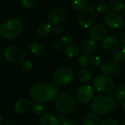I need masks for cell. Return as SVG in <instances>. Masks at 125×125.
Segmentation results:
<instances>
[{
    "label": "cell",
    "mask_w": 125,
    "mask_h": 125,
    "mask_svg": "<svg viewBox=\"0 0 125 125\" xmlns=\"http://www.w3.org/2000/svg\"><path fill=\"white\" fill-rule=\"evenodd\" d=\"M77 64H78L79 67H81L82 68L87 67L88 65L90 64V59L86 54L80 55V56H78V57L77 59Z\"/></svg>",
    "instance_id": "cell-25"
},
{
    "label": "cell",
    "mask_w": 125,
    "mask_h": 125,
    "mask_svg": "<svg viewBox=\"0 0 125 125\" xmlns=\"http://www.w3.org/2000/svg\"><path fill=\"white\" fill-rule=\"evenodd\" d=\"M103 47L107 52H114L119 47V42L114 37H108L105 38L103 42Z\"/></svg>",
    "instance_id": "cell-15"
},
{
    "label": "cell",
    "mask_w": 125,
    "mask_h": 125,
    "mask_svg": "<svg viewBox=\"0 0 125 125\" xmlns=\"http://www.w3.org/2000/svg\"><path fill=\"white\" fill-rule=\"evenodd\" d=\"M2 125H15V123L11 119H8V120H6L4 122H3Z\"/></svg>",
    "instance_id": "cell-40"
},
{
    "label": "cell",
    "mask_w": 125,
    "mask_h": 125,
    "mask_svg": "<svg viewBox=\"0 0 125 125\" xmlns=\"http://www.w3.org/2000/svg\"><path fill=\"white\" fill-rule=\"evenodd\" d=\"M74 78V72L69 67H63L58 69L53 75V80L56 84L66 86L69 84Z\"/></svg>",
    "instance_id": "cell-5"
},
{
    "label": "cell",
    "mask_w": 125,
    "mask_h": 125,
    "mask_svg": "<svg viewBox=\"0 0 125 125\" xmlns=\"http://www.w3.org/2000/svg\"><path fill=\"white\" fill-rule=\"evenodd\" d=\"M59 89L56 86L43 82L33 84L29 90L30 97L37 102L53 101L57 97Z\"/></svg>",
    "instance_id": "cell-1"
},
{
    "label": "cell",
    "mask_w": 125,
    "mask_h": 125,
    "mask_svg": "<svg viewBox=\"0 0 125 125\" xmlns=\"http://www.w3.org/2000/svg\"><path fill=\"white\" fill-rule=\"evenodd\" d=\"M106 29L105 27L99 23H94L89 30V36L94 41H100L105 37Z\"/></svg>",
    "instance_id": "cell-11"
},
{
    "label": "cell",
    "mask_w": 125,
    "mask_h": 125,
    "mask_svg": "<svg viewBox=\"0 0 125 125\" xmlns=\"http://www.w3.org/2000/svg\"><path fill=\"white\" fill-rule=\"evenodd\" d=\"M95 18H96L95 9L92 6H89L86 7L84 10H83L82 12L80 13L78 18V21L81 26L84 28H88L90 26L93 25V23L95 21Z\"/></svg>",
    "instance_id": "cell-8"
},
{
    "label": "cell",
    "mask_w": 125,
    "mask_h": 125,
    "mask_svg": "<svg viewBox=\"0 0 125 125\" xmlns=\"http://www.w3.org/2000/svg\"><path fill=\"white\" fill-rule=\"evenodd\" d=\"M94 85L98 92L104 94H111L115 90L114 81L108 76L98 75L94 79Z\"/></svg>",
    "instance_id": "cell-6"
},
{
    "label": "cell",
    "mask_w": 125,
    "mask_h": 125,
    "mask_svg": "<svg viewBox=\"0 0 125 125\" xmlns=\"http://www.w3.org/2000/svg\"><path fill=\"white\" fill-rule=\"evenodd\" d=\"M36 1L37 0H21V5L24 8L30 9V8H32L35 5Z\"/></svg>",
    "instance_id": "cell-33"
},
{
    "label": "cell",
    "mask_w": 125,
    "mask_h": 125,
    "mask_svg": "<svg viewBox=\"0 0 125 125\" xmlns=\"http://www.w3.org/2000/svg\"><path fill=\"white\" fill-rule=\"evenodd\" d=\"M125 53L122 51V50H116L112 54V59L114 62L119 63L122 62L125 60Z\"/></svg>",
    "instance_id": "cell-26"
},
{
    "label": "cell",
    "mask_w": 125,
    "mask_h": 125,
    "mask_svg": "<svg viewBox=\"0 0 125 125\" xmlns=\"http://www.w3.org/2000/svg\"><path fill=\"white\" fill-rule=\"evenodd\" d=\"M58 119H59V122H61L62 123H63V122H64L65 121H67V117H66L65 114H59Z\"/></svg>",
    "instance_id": "cell-39"
},
{
    "label": "cell",
    "mask_w": 125,
    "mask_h": 125,
    "mask_svg": "<svg viewBox=\"0 0 125 125\" xmlns=\"http://www.w3.org/2000/svg\"><path fill=\"white\" fill-rule=\"evenodd\" d=\"M94 94V92L93 88L88 84H83L80 86L76 92L77 99L81 103H88L92 101Z\"/></svg>",
    "instance_id": "cell-9"
},
{
    "label": "cell",
    "mask_w": 125,
    "mask_h": 125,
    "mask_svg": "<svg viewBox=\"0 0 125 125\" xmlns=\"http://www.w3.org/2000/svg\"><path fill=\"white\" fill-rule=\"evenodd\" d=\"M4 56L5 59L12 64L21 63L25 57L24 51L15 45H12L7 47L4 51Z\"/></svg>",
    "instance_id": "cell-7"
},
{
    "label": "cell",
    "mask_w": 125,
    "mask_h": 125,
    "mask_svg": "<svg viewBox=\"0 0 125 125\" xmlns=\"http://www.w3.org/2000/svg\"><path fill=\"white\" fill-rule=\"evenodd\" d=\"M29 50L31 52L36 56H42L45 52V46L39 42H33L29 45Z\"/></svg>",
    "instance_id": "cell-22"
},
{
    "label": "cell",
    "mask_w": 125,
    "mask_h": 125,
    "mask_svg": "<svg viewBox=\"0 0 125 125\" xmlns=\"http://www.w3.org/2000/svg\"><path fill=\"white\" fill-rule=\"evenodd\" d=\"M115 97L118 100H125V84L120 86L117 89Z\"/></svg>",
    "instance_id": "cell-29"
},
{
    "label": "cell",
    "mask_w": 125,
    "mask_h": 125,
    "mask_svg": "<svg viewBox=\"0 0 125 125\" xmlns=\"http://www.w3.org/2000/svg\"><path fill=\"white\" fill-rule=\"evenodd\" d=\"M96 48V42L95 41L91 40H86L83 41L81 44V51L85 54H90L92 53Z\"/></svg>",
    "instance_id": "cell-20"
},
{
    "label": "cell",
    "mask_w": 125,
    "mask_h": 125,
    "mask_svg": "<svg viewBox=\"0 0 125 125\" xmlns=\"http://www.w3.org/2000/svg\"><path fill=\"white\" fill-rule=\"evenodd\" d=\"M0 59H1V52H0Z\"/></svg>",
    "instance_id": "cell-45"
},
{
    "label": "cell",
    "mask_w": 125,
    "mask_h": 125,
    "mask_svg": "<svg viewBox=\"0 0 125 125\" xmlns=\"http://www.w3.org/2000/svg\"><path fill=\"white\" fill-rule=\"evenodd\" d=\"M92 78H93V73L92 70L89 67L82 68L78 73V79L81 83L83 84L89 83Z\"/></svg>",
    "instance_id": "cell-16"
},
{
    "label": "cell",
    "mask_w": 125,
    "mask_h": 125,
    "mask_svg": "<svg viewBox=\"0 0 125 125\" xmlns=\"http://www.w3.org/2000/svg\"><path fill=\"white\" fill-rule=\"evenodd\" d=\"M23 125V124H21V125Z\"/></svg>",
    "instance_id": "cell-46"
},
{
    "label": "cell",
    "mask_w": 125,
    "mask_h": 125,
    "mask_svg": "<svg viewBox=\"0 0 125 125\" xmlns=\"http://www.w3.org/2000/svg\"><path fill=\"white\" fill-rule=\"evenodd\" d=\"M105 24L111 29H121L125 23V18L116 12H110L105 18Z\"/></svg>",
    "instance_id": "cell-10"
},
{
    "label": "cell",
    "mask_w": 125,
    "mask_h": 125,
    "mask_svg": "<svg viewBox=\"0 0 125 125\" xmlns=\"http://www.w3.org/2000/svg\"><path fill=\"white\" fill-rule=\"evenodd\" d=\"M73 42V37L70 34H65L62 38V43L64 46H68L71 45Z\"/></svg>",
    "instance_id": "cell-32"
},
{
    "label": "cell",
    "mask_w": 125,
    "mask_h": 125,
    "mask_svg": "<svg viewBox=\"0 0 125 125\" xmlns=\"http://www.w3.org/2000/svg\"><path fill=\"white\" fill-rule=\"evenodd\" d=\"M52 31V25L51 22H46L40 25L37 28V34L41 37H48Z\"/></svg>",
    "instance_id": "cell-18"
},
{
    "label": "cell",
    "mask_w": 125,
    "mask_h": 125,
    "mask_svg": "<svg viewBox=\"0 0 125 125\" xmlns=\"http://www.w3.org/2000/svg\"><path fill=\"white\" fill-rule=\"evenodd\" d=\"M52 30L53 31V33H55L56 34H59L62 31V25L60 23H56V24H54L53 26H52Z\"/></svg>",
    "instance_id": "cell-35"
},
{
    "label": "cell",
    "mask_w": 125,
    "mask_h": 125,
    "mask_svg": "<svg viewBox=\"0 0 125 125\" xmlns=\"http://www.w3.org/2000/svg\"><path fill=\"white\" fill-rule=\"evenodd\" d=\"M99 124L100 119L97 114L95 113H88L83 117V125H99Z\"/></svg>",
    "instance_id": "cell-19"
},
{
    "label": "cell",
    "mask_w": 125,
    "mask_h": 125,
    "mask_svg": "<svg viewBox=\"0 0 125 125\" xmlns=\"http://www.w3.org/2000/svg\"><path fill=\"white\" fill-rule=\"evenodd\" d=\"M31 111L36 116H42L45 111V108L43 104L40 103H36L32 105Z\"/></svg>",
    "instance_id": "cell-24"
},
{
    "label": "cell",
    "mask_w": 125,
    "mask_h": 125,
    "mask_svg": "<svg viewBox=\"0 0 125 125\" xmlns=\"http://www.w3.org/2000/svg\"><path fill=\"white\" fill-rule=\"evenodd\" d=\"M73 7L76 10H83L86 7L87 1L86 0H73Z\"/></svg>",
    "instance_id": "cell-27"
},
{
    "label": "cell",
    "mask_w": 125,
    "mask_h": 125,
    "mask_svg": "<svg viewBox=\"0 0 125 125\" xmlns=\"http://www.w3.org/2000/svg\"><path fill=\"white\" fill-rule=\"evenodd\" d=\"M109 7L115 12H122L125 9V4L122 0H109Z\"/></svg>",
    "instance_id": "cell-23"
},
{
    "label": "cell",
    "mask_w": 125,
    "mask_h": 125,
    "mask_svg": "<svg viewBox=\"0 0 125 125\" xmlns=\"http://www.w3.org/2000/svg\"><path fill=\"white\" fill-rule=\"evenodd\" d=\"M23 30V24L18 19H10L0 26V36L5 40H13L20 36Z\"/></svg>",
    "instance_id": "cell-2"
},
{
    "label": "cell",
    "mask_w": 125,
    "mask_h": 125,
    "mask_svg": "<svg viewBox=\"0 0 125 125\" xmlns=\"http://www.w3.org/2000/svg\"><path fill=\"white\" fill-rule=\"evenodd\" d=\"M32 104L31 102L26 98H22L18 100L15 104V111L22 115H25L29 113L30 111H31L32 108Z\"/></svg>",
    "instance_id": "cell-14"
},
{
    "label": "cell",
    "mask_w": 125,
    "mask_h": 125,
    "mask_svg": "<svg viewBox=\"0 0 125 125\" xmlns=\"http://www.w3.org/2000/svg\"><path fill=\"white\" fill-rule=\"evenodd\" d=\"M75 99L70 94H62L59 95L56 100V108L61 114H70L75 109Z\"/></svg>",
    "instance_id": "cell-4"
},
{
    "label": "cell",
    "mask_w": 125,
    "mask_h": 125,
    "mask_svg": "<svg viewBox=\"0 0 125 125\" xmlns=\"http://www.w3.org/2000/svg\"><path fill=\"white\" fill-rule=\"evenodd\" d=\"M100 70L105 75L114 76L119 74L120 71V66L118 63L114 61H106L101 64Z\"/></svg>",
    "instance_id": "cell-12"
},
{
    "label": "cell",
    "mask_w": 125,
    "mask_h": 125,
    "mask_svg": "<svg viewBox=\"0 0 125 125\" xmlns=\"http://www.w3.org/2000/svg\"><path fill=\"white\" fill-rule=\"evenodd\" d=\"M102 62H103L102 58L97 55H94L90 58V64H92V66L95 67L101 66V64H103Z\"/></svg>",
    "instance_id": "cell-31"
},
{
    "label": "cell",
    "mask_w": 125,
    "mask_h": 125,
    "mask_svg": "<svg viewBox=\"0 0 125 125\" xmlns=\"http://www.w3.org/2000/svg\"><path fill=\"white\" fill-rule=\"evenodd\" d=\"M121 125H125V122H123V123H122V124Z\"/></svg>",
    "instance_id": "cell-43"
},
{
    "label": "cell",
    "mask_w": 125,
    "mask_h": 125,
    "mask_svg": "<svg viewBox=\"0 0 125 125\" xmlns=\"http://www.w3.org/2000/svg\"><path fill=\"white\" fill-rule=\"evenodd\" d=\"M122 108H123V110L125 111V102L123 103V104H122Z\"/></svg>",
    "instance_id": "cell-42"
},
{
    "label": "cell",
    "mask_w": 125,
    "mask_h": 125,
    "mask_svg": "<svg viewBox=\"0 0 125 125\" xmlns=\"http://www.w3.org/2000/svg\"><path fill=\"white\" fill-rule=\"evenodd\" d=\"M2 124H3V116L0 114V125H2Z\"/></svg>",
    "instance_id": "cell-41"
},
{
    "label": "cell",
    "mask_w": 125,
    "mask_h": 125,
    "mask_svg": "<svg viewBox=\"0 0 125 125\" xmlns=\"http://www.w3.org/2000/svg\"><path fill=\"white\" fill-rule=\"evenodd\" d=\"M62 125H78V122L75 119H70L62 123Z\"/></svg>",
    "instance_id": "cell-36"
},
{
    "label": "cell",
    "mask_w": 125,
    "mask_h": 125,
    "mask_svg": "<svg viewBox=\"0 0 125 125\" xmlns=\"http://www.w3.org/2000/svg\"><path fill=\"white\" fill-rule=\"evenodd\" d=\"M124 16H125V12H124Z\"/></svg>",
    "instance_id": "cell-44"
},
{
    "label": "cell",
    "mask_w": 125,
    "mask_h": 125,
    "mask_svg": "<svg viewBox=\"0 0 125 125\" xmlns=\"http://www.w3.org/2000/svg\"><path fill=\"white\" fill-rule=\"evenodd\" d=\"M64 53L67 56H68L70 58H75L78 56V55H80L81 48L77 45L71 44L65 48Z\"/></svg>",
    "instance_id": "cell-21"
},
{
    "label": "cell",
    "mask_w": 125,
    "mask_h": 125,
    "mask_svg": "<svg viewBox=\"0 0 125 125\" xmlns=\"http://www.w3.org/2000/svg\"><path fill=\"white\" fill-rule=\"evenodd\" d=\"M42 125H59L60 122L58 118L51 114H45L40 118Z\"/></svg>",
    "instance_id": "cell-17"
},
{
    "label": "cell",
    "mask_w": 125,
    "mask_h": 125,
    "mask_svg": "<svg viewBox=\"0 0 125 125\" xmlns=\"http://www.w3.org/2000/svg\"><path fill=\"white\" fill-rule=\"evenodd\" d=\"M67 18V12L62 8H54L51 10L48 13V18L51 23L54 24L60 23Z\"/></svg>",
    "instance_id": "cell-13"
},
{
    "label": "cell",
    "mask_w": 125,
    "mask_h": 125,
    "mask_svg": "<svg viewBox=\"0 0 125 125\" xmlns=\"http://www.w3.org/2000/svg\"><path fill=\"white\" fill-rule=\"evenodd\" d=\"M115 100L111 95H100L94 98L91 104L92 110L97 114L104 115L113 111Z\"/></svg>",
    "instance_id": "cell-3"
},
{
    "label": "cell",
    "mask_w": 125,
    "mask_h": 125,
    "mask_svg": "<svg viewBox=\"0 0 125 125\" xmlns=\"http://www.w3.org/2000/svg\"><path fill=\"white\" fill-rule=\"evenodd\" d=\"M21 68L24 72H29L33 68V63L29 60H23L21 63Z\"/></svg>",
    "instance_id": "cell-30"
},
{
    "label": "cell",
    "mask_w": 125,
    "mask_h": 125,
    "mask_svg": "<svg viewBox=\"0 0 125 125\" xmlns=\"http://www.w3.org/2000/svg\"><path fill=\"white\" fill-rule=\"evenodd\" d=\"M121 46H122V51L125 53V33L122 36L121 38Z\"/></svg>",
    "instance_id": "cell-38"
},
{
    "label": "cell",
    "mask_w": 125,
    "mask_h": 125,
    "mask_svg": "<svg viewBox=\"0 0 125 125\" xmlns=\"http://www.w3.org/2000/svg\"><path fill=\"white\" fill-rule=\"evenodd\" d=\"M62 46H63V45L62 43V42H56L53 45V49L55 51H60L62 48Z\"/></svg>",
    "instance_id": "cell-37"
},
{
    "label": "cell",
    "mask_w": 125,
    "mask_h": 125,
    "mask_svg": "<svg viewBox=\"0 0 125 125\" xmlns=\"http://www.w3.org/2000/svg\"><path fill=\"white\" fill-rule=\"evenodd\" d=\"M109 4L105 1H100L97 5V11L100 14H105L109 10Z\"/></svg>",
    "instance_id": "cell-28"
},
{
    "label": "cell",
    "mask_w": 125,
    "mask_h": 125,
    "mask_svg": "<svg viewBox=\"0 0 125 125\" xmlns=\"http://www.w3.org/2000/svg\"><path fill=\"white\" fill-rule=\"evenodd\" d=\"M99 125H119L117 120L114 119H106L102 120Z\"/></svg>",
    "instance_id": "cell-34"
}]
</instances>
